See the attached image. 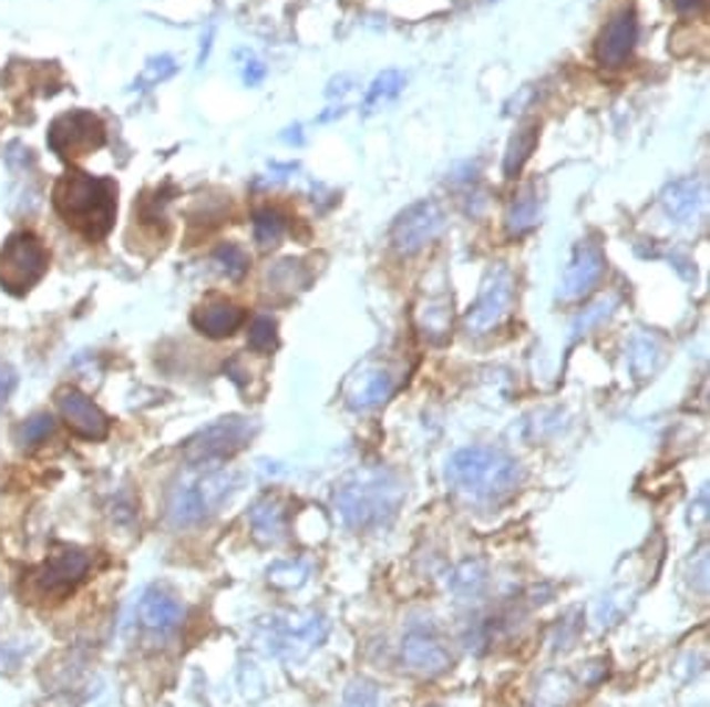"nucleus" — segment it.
Returning <instances> with one entry per match:
<instances>
[{
	"mask_svg": "<svg viewBox=\"0 0 710 707\" xmlns=\"http://www.w3.org/2000/svg\"><path fill=\"white\" fill-rule=\"evenodd\" d=\"M251 526L265 541H279L287 526V513L276 499H263L251 513Z\"/></svg>",
	"mask_w": 710,
	"mask_h": 707,
	"instance_id": "obj_20",
	"label": "nucleus"
},
{
	"mask_svg": "<svg viewBox=\"0 0 710 707\" xmlns=\"http://www.w3.org/2000/svg\"><path fill=\"white\" fill-rule=\"evenodd\" d=\"M86 571H90V557L79 549L64 546L25 576V594L34 602H59L84 582Z\"/></svg>",
	"mask_w": 710,
	"mask_h": 707,
	"instance_id": "obj_6",
	"label": "nucleus"
},
{
	"mask_svg": "<svg viewBox=\"0 0 710 707\" xmlns=\"http://www.w3.org/2000/svg\"><path fill=\"white\" fill-rule=\"evenodd\" d=\"M605 254L596 243H579L574 248V257L568 263L566 274H563V285H560V298L563 301H577V298L588 296L599 279L605 276Z\"/></svg>",
	"mask_w": 710,
	"mask_h": 707,
	"instance_id": "obj_12",
	"label": "nucleus"
},
{
	"mask_svg": "<svg viewBox=\"0 0 710 707\" xmlns=\"http://www.w3.org/2000/svg\"><path fill=\"white\" fill-rule=\"evenodd\" d=\"M524 471L511 454L487 445H471L452 454L446 465V482L454 493L476 504H493L516 493Z\"/></svg>",
	"mask_w": 710,
	"mask_h": 707,
	"instance_id": "obj_2",
	"label": "nucleus"
},
{
	"mask_svg": "<svg viewBox=\"0 0 710 707\" xmlns=\"http://www.w3.org/2000/svg\"><path fill=\"white\" fill-rule=\"evenodd\" d=\"M393 393V377L388 371H371L357 382L351 393V407L354 410H373Z\"/></svg>",
	"mask_w": 710,
	"mask_h": 707,
	"instance_id": "obj_18",
	"label": "nucleus"
},
{
	"mask_svg": "<svg viewBox=\"0 0 710 707\" xmlns=\"http://www.w3.org/2000/svg\"><path fill=\"white\" fill-rule=\"evenodd\" d=\"M702 204L699 198V184L697 182H677L666 189L663 206L671 217L677 221H691L697 215V206Z\"/></svg>",
	"mask_w": 710,
	"mask_h": 707,
	"instance_id": "obj_21",
	"label": "nucleus"
},
{
	"mask_svg": "<svg viewBox=\"0 0 710 707\" xmlns=\"http://www.w3.org/2000/svg\"><path fill=\"white\" fill-rule=\"evenodd\" d=\"M401 90H404V73H399V70H384V73H379L377 79H373L371 90H368L366 109L371 112L379 103L393 101Z\"/></svg>",
	"mask_w": 710,
	"mask_h": 707,
	"instance_id": "obj_24",
	"label": "nucleus"
},
{
	"mask_svg": "<svg viewBox=\"0 0 710 707\" xmlns=\"http://www.w3.org/2000/svg\"><path fill=\"white\" fill-rule=\"evenodd\" d=\"M48 263L51 257L37 234L14 232L0 248V287L12 296H25L48 274Z\"/></svg>",
	"mask_w": 710,
	"mask_h": 707,
	"instance_id": "obj_5",
	"label": "nucleus"
},
{
	"mask_svg": "<svg viewBox=\"0 0 710 707\" xmlns=\"http://www.w3.org/2000/svg\"><path fill=\"white\" fill-rule=\"evenodd\" d=\"M106 126L97 114L86 109H73V112L59 114L56 121L48 129V145L62 160H79V156L92 154V151L104 148Z\"/></svg>",
	"mask_w": 710,
	"mask_h": 707,
	"instance_id": "obj_7",
	"label": "nucleus"
},
{
	"mask_svg": "<svg viewBox=\"0 0 710 707\" xmlns=\"http://www.w3.org/2000/svg\"><path fill=\"white\" fill-rule=\"evenodd\" d=\"M535 145H538V123H527L513 134L507 154H504V176L516 178L522 173V167L527 165V160L533 156Z\"/></svg>",
	"mask_w": 710,
	"mask_h": 707,
	"instance_id": "obj_19",
	"label": "nucleus"
},
{
	"mask_svg": "<svg viewBox=\"0 0 710 707\" xmlns=\"http://www.w3.org/2000/svg\"><path fill=\"white\" fill-rule=\"evenodd\" d=\"M610 304H614V301H599V304H596V307H590L588 312H585V318L577 320V326H574V335H577L579 329H583V331L588 329V324H594V320L605 318V315L610 312Z\"/></svg>",
	"mask_w": 710,
	"mask_h": 707,
	"instance_id": "obj_30",
	"label": "nucleus"
},
{
	"mask_svg": "<svg viewBox=\"0 0 710 707\" xmlns=\"http://www.w3.org/2000/svg\"><path fill=\"white\" fill-rule=\"evenodd\" d=\"M184 605L165 587H148L140 600V624L154 635H171L182 624Z\"/></svg>",
	"mask_w": 710,
	"mask_h": 707,
	"instance_id": "obj_16",
	"label": "nucleus"
},
{
	"mask_svg": "<svg viewBox=\"0 0 710 707\" xmlns=\"http://www.w3.org/2000/svg\"><path fill=\"white\" fill-rule=\"evenodd\" d=\"M443 226H446V215H443L441 206L435 201H419L395 217L393 228H390V243L399 254L413 257L435 240Z\"/></svg>",
	"mask_w": 710,
	"mask_h": 707,
	"instance_id": "obj_9",
	"label": "nucleus"
},
{
	"mask_svg": "<svg viewBox=\"0 0 710 707\" xmlns=\"http://www.w3.org/2000/svg\"><path fill=\"white\" fill-rule=\"evenodd\" d=\"M14 385H18V373L9 366H0V407L7 404V399L12 396Z\"/></svg>",
	"mask_w": 710,
	"mask_h": 707,
	"instance_id": "obj_31",
	"label": "nucleus"
},
{
	"mask_svg": "<svg viewBox=\"0 0 710 707\" xmlns=\"http://www.w3.org/2000/svg\"><path fill=\"white\" fill-rule=\"evenodd\" d=\"M379 705V694L373 688V683L368 679H354L349 683L343 696V707H377Z\"/></svg>",
	"mask_w": 710,
	"mask_h": 707,
	"instance_id": "obj_29",
	"label": "nucleus"
},
{
	"mask_svg": "<svg viewBox=\"0 0 710 707\" xmlns=\"http://www.w3.org/2000/svg\"><path fill=\"white\" fill-rule=\"evenodd\" d=\"M243 324H246V312H243L237 304H229V301L200 304V307L193 312L195 329H198L200 335L213 337V340L231 337Z\"/></svg>",
	"mask_w": 710,
	"mask_h": 707,
	"instance_id": "obj_17",
	"label": "nucleus"
},
{
	"mask_svg": "<svg viewBox=\"0 0 710 707\" xmlns=\"http://www.w3.org/2000/svg\"><path fill=\"white\" fill-rule=\"evenodd\" d=\"M254 427L246 418H220L213 427L200 429L187 443L184 454L193 465H209V462H224L243 449L251 440Z\"/></svg>",
	"mask_w": 710,
	"mask_h": 707,
	"instance_id": "obj_8",
	"label": "nucleus"
},
{
	"mask_svg": "<svg viewBox=\"0 0 710 707\" xmlns=\"http://www.w3.org/2000/svg\"><path fill=\"white\" fill-rule=\"evenodd\" d=\"M53 209L84 240L97 243L115 226L117 184L84 171H68L53 184Z\"/></svg>",
	"mask_w": 710,
	"mask_h": 707,
	"instance_id": "obj_1",
	"label": "nucleus"
},
{
	"mask_svg": "<svg viewBox=\"0 0 710 707\" xmlns=\"http://www.w3.org/2000/svg\"><path fill=\"white\" fill-rule=\"evenodd\" d=\"M53 427H56V423H53V418L48 416V412H40V416L29 418V421L20 427V443H23L25 449H34V445L45 443V440L51 438Z\"/></svg>",
	"mask_w": 710,
	"mask_h": 707,
	"instance_id": "obj_27",
	"label": "nucleus"
},
{
	"mask_svg": "<svg viewBox=\"0 0 710 707\" xmlns=\"http://www.w3.org/2000/svg\"><path fill=\"white\" fill-rule=\"evenodd\" d=\"M56 410L62 416L64 427L84 440H104L110 434V416H106L95 401L79 388H59L56 390Z\"/></svg>",
	"mask_w": 710,
	"mask_h": 707,
	"instance_id": "obj_10",
	"label": "nucleus"
},
{
	"mask_svg": "<svg viewBox=\"0 0 710 707\" xmlns=\"http://www.w3.org/2000/svg\"><path fill=\"white\" fill-rule=\"evenodd\" d=\"M638 42V20L632 12H619L601 29L596 40V62L601 68H621Z\"/></svg>",
	"mask_w": 710,
	"mask_h": 707,
	"instance_id": "obj_14",
	"label": "nucleus"
},
{
	"mask_svg": "<svg viewBox=\"0 0 710 707\" xmlns=\"http://www.w3.org/2000/svg\"><path fill=\"white\" fill-rule=\"evenodd\" d=\"M176 73V62L173 57H154L148 59V64L143 68V73L134 81V90H151V86H160L162 81H167Z\"/></svg>",
	"mask_w": 710,
	"mask_h": 707,
	"instance_id": "obj_25",
	"label": "nucleus"
},
{
	"mask_svg": "<svg viewBox=\"0 0 710 707\" xmlns=\"http://www.w3.org/2000/svg\"><path fill=\"white\" fill-rule=\"evenodd\" d=\"M231 488H235V477L226 474V471H207V474L195 477V480L184 482L171 493L167 519H171L173 526L200 524L213 513H218Z\"/></svg>",
	"mask_w": 710,
	"mask_h": 707,
	"instance_id": "obj_4",
	"label": "nucleus"
},
{
	"mask_svg": "<svg viewBox=\"0 0 710 707\" xmlns=\"http://www.w3.org/2000/svg\"><path fill=\"white\" fill-rule=\"evenodd\" d=\"M246 81H248V86H254V84H259V81H263V75H265V68L259 62H248V68H246Z\"/></svg>",
	"mask_w": 710,
	"mask_h": 707,
	"instance_id": "obj_33",
	"label": "nucleus"
},
{
	"mask_svg": "<svg viewBox=\"0 0 710 707\" xmlns=\"http://www.w3.org/2000/svg\"><path fill=\"white\" fill-rule=\"evenodd\" d=\"M323 638H327V622L318 616L287 618V622L274 618L270 622V649L276 655L298 657L307 649H312V646L321 644Z\"/></svg>",
	"mask_w": 710,
	"mask_h": 707,
	"instance_id": "obj_13",
	"label": "nucleus"
},
{
	"mask_svg": "<svg viewBox=\"0 0 710 707\" xmlns=\"http://www.w3.org/2000/svg\"><path fill=\"white\" fill-rule=\"evenodd\" d=\"M538 209H541L538 195L529 193V189H524V193L518 195L511 206H507L504 226H507V232H511L513 237H522V234H527L529 228L538 223Z\"/></svg>",
	"mask_w": 710,
	"mask_h": 707,
	"instance_id": "obj_22",
	"label": "nucleus"
},
{
	"mask_svg": "<svg viewBox=\"0 0 710 707\" xmlns=\"http://www.w3.org/2000/svg\"><path fill=\"white\" fill-rule=\"evenodd\" d=\"M215 263L224 268V274L229 276V279H240L248 270V254L243 252L240 246H235V243H226V246H220L218 252H215Z\"/></svg>",
	"mask_w": 710,
	"mask_h": 707,
	"instance_id": "obj_28",
	"label": "nucleus"
},
{
	"mask_svg": "<svg viewBox=\"0 0 710 707\" xmlns=\"http://www.w3.org/2000/svg\"><path fill=\"white\" fill-rule=\"evenodd\" d=\"M285 232L287 217L279 209L265 206V209L254 212V240L259 243V248H274L285 237Z\"/></svg>",
	"mask_w": 710,
	"mask_h": 707,
	"instance_id": "obj_23",
	"label": "nucleus"
},
{
	"mask_svg": "<svg viewBox=\"0 0 710 707\" xmlns=\"http://www.w3.org/2000/svg\"><path fill=\"white\" fill-rule=\"evenodd\" d=\"M248 348L257 354H270L276 348V320L268 315H259L251 320L248 329Z\"/></svg>",
	"mask_w": 710,
	"mask_h": 707,
	"instance_id": "obj_26",
	"label": "nucleus"
},
{
	"mask_svg": "<svg viewBox=\"0 0 710 707\" xmlns=\"http://www.w3.org/2000/svg\"><path fill=\"white\" fill-rule=\"evenodd\" d=\"M401 655L413 672L426 674V677H435L452 666V655L443 646V641L426 629H410L404 635V644H401Z\"/></svg>",
	"mask_w": 710,
	"mask_h": 707,
	"instance_id": "obj_15",
	"label": "nucleus"
},
{
	"mask_svg": "<svg viewBox=\"0 0 710 707\" xmlns=\"http://www.w3.org/2000/svg\"><path fill=\"white\" fill-rule=\"evenodd\" d=\"M671 3H675V9L680 14H697L708 7V0H671Z\"/></svg>",
	"mask_w": 710,
	"mask_h": 707,
	"instance_id": "obj_32",
	"label": "nucleus"
},
{
	"mask_svg": "<svg viewBox=\"0 0 710 707\" xmlns=\"http://www.w3.org/2000/svg\"><path fill=\"white\" fill-rule=\"evenodd\" d=\"M513 301V276L507 268H496L482 285L480 298L471 307L469 318H465V326H469L471 335H487L498 320L504 318V312L511 309Z\"/></svg>",
	"mask_w": 710,
	"mask_h": 707,
	"instance_id": "obj_11",
	"label": "nucleus"
},
{
	"mask_svg": "<svg viewBox=\"0 0 710 707\" xmlns=\"http://www.w3.org/2000/svg\"><path fill=\"white\" fill-rule=\"evenodd\" d=\"M401 496L404 491L395 477L373 471V474H357L354 480L340 485L335 493V504L340 510V519L351 530H373L393 519Z\"/></svg>",
	"mask_w": 710,
	"mask_h": 707,
	"instance_id": "obj_3",
	"label": "nucleus"
}]
</instances>
